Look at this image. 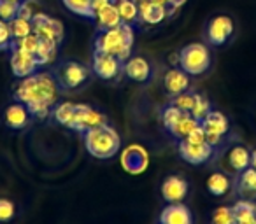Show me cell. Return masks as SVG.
Instances as JSON below:
<instances>
[{
    "label": "cell",
    "instance_id": "12",
    "mask_svg": "<svg viewBox=\"0 0 256 224\" xmlns=\"http://www.w3.org/2000/svg\"><path fill=\"white\" fill-rule=\"evenodd\" d=\"M92 70L95 72L100 79L110 81V79L118 77V74L123 70V63H121L116 56H112V54L95 51V53H93Z\"/></svg>",
    "mask_w": 256,
    "mask_h": 224
},
{
    "label": "cell",
    "instance_id": "2",
    "mask_svg": "<svg viewBox=\"0 0 256 224\" xmlns=\"http://www.w3.org/2000/svg\"><path fill=\"white\" fill-rule=\"evenodd\" d=\"M134 40H136V35H134L132 25L121 23L114 28L98 30L93 46H95V51L112 54L121 63H124L132 54Z\"/></svg>",
    "mask_w": 256,
    "mask_h": 224
},
{
    "label": "cell",
    "instance_id": "41",
    "mask_svg": "<svg viewBox=\"0 0 256 224\" xmlns=\"http://www.w3.org/2000/svg\"><path fill=\"white\" fill-rule=\"evenodd\" d=\"M112 0H93L92 2V9H93V18H95V12L100 11L102 7H106L107 4H110Z\"/></svg>",
    "mask_w": 256,
    "mask_h": 224
},
{
    "label": "cell",
    "instance_id": "5",
    "mask_svg": "<svg viewBox=\"0 0 256 224\" xmlns=\"http://www.w3.org/2000/svg\"><path fill=\"white\" fill-rule=\"evenodd\" d=\"M54 77H56L60 88L76 89L90 79V68L86 65L79 63V61L67 60L58 65L56 72H54Z\"/></svg>",
    "mask_w": 256,
    "mask_h": 224
},
{
    "label": "cell",
    "instance_id": "39",
    "mask_svg": "<svg viewBox=\"0 0 256 224\" xmlns=\"http://www.w3.org/2000/svg\"><path fill=\"white\" fill-rule=\"evenodd\" d=\"M14 203L8 198H0V223H8L14 217Z\"/></svg>",
    "mask_w": 256,
    "mask_h": 224
},
{
    "label": "cell",
    "instance_id": "4",
    "mask_svg": "<svg viewBox=\"0 0 256 224\" xmlns=\"http://www.w3.org/2000/svg\"><path fill=\"white\" fill-rule=\"evenodd\" d=\"M178 63L188 75H200L209 70L210 53L207 46L193 42L184 46L178 54Z\"/></svg>",
    "mask_w": 256,
    "mask_h": 224
},
{
    "label": "cell",
    "instance_id": "35",
    "mask_svg": "<svg viewBox=\"0 0 256 224\" xmlns=\"http://www.w3.org/2000/svg\"><path fill=\"white\" fill-rule=\"evenodd\" d=\"M20 4L18 2H11V0H0V19L4 21H11L18 16Z\"/></svg>",
    "mask_w": 256,
    "mask_h": 224
},
{
    "label": "cell",
    "instance_id": "25",
    "mask_svg": "<svg viewBox=\"0 0 256 224\" xmlns=\"http://www.w3.org/2000/svg\"><path fill=\"white\" fill-rule=\"evenodd\" d=\"M58 44L51 42V40H42L39 39V46L36 49V58L39 67H46V65H51L54 60H56L58 54Z\"/></svg>",
    "mask_w": 256,
    "mask_h": 224
},
{
    "label": "cell",
    "instance_id": "7",
    "mask_svg": "<svg viewBox=\"0 0 256 224\" xmlns=\"http://www.w3.org/2000/svg\"><path fill=\"white\" fill-rule=\"evenodd\" d=\"M107 123V118L100 112V110L93 109L92 105H86V103H76L74 107V116H72L70 121V130H76L79 133H84L88 130L95 128Z\"/></svg>",
    "mask_w": 256,
    "mask_h": 224
},
{
    "label": "cell",
    "instance_id": "43",
    "mask_svg": "<svg viewBox=\"0 0 256 224\" xmlns=\"http://www.w3.org/2000/svg\"><path fill=\"white\" fill-rule=\"evenodd\" d=\"M154 4H158V5H164V7H167L168 9V0H153ZM170 12V11H168Z\"/></svg>",
    "mask_w": 256,
    "mask_h": 224
},
{
    "label": "cell",
    "instance_id": "1",
    "mask_svg": "<svg viewBox=\"0 0 256 224\" xmlns=\"http://www.w3.org/2000/svg\"><path fill=\"white\" fill-rule=\"evenodd\" d=\"M60 86L51 72H34L28 77H23L14 88L16 102L28 107L30 116L37 119H46L56 105Z\"/></svg>",
    "mask_w": 256,
    "mask_h": 224
},
{
    "label": "cell",
    "instance_id": "44",
    "mask_svg": "<svg viewBox=\"0 0 256 224\" xmlns=\"http://www.w3.org/2000/svg\"><path fill=\"white\" fill-rule=\"evenodd\" d=\"M251 167H252V168H254V170H256V149H254V151H252V153H251Z\"/></svg>",
    "mask_w": 256,
    "mask_h": 224
},
{
    "label": "cell",
    "instance_id": "11",
    "mask_svg": "<svg viewBox=\"0 0 256 224\" xmlns=\"http://www.w3.org/2000/svg\"><path fill=\"white\" fill-rule=\"evenodd\" d=\"M178 149H179V154L184 161L192 165H202L206 161L210 160L214 153V147L207 142H190V140L182 139L179 140L178 144Z\"/></svg>",
    "mask_w": 256,
    "mask_h": 224
},
{
    "label": "cell",
    "instance_id": "37",
    "mask_svg": "<svg viewBox=\"0 0 256 224\" xmlns=\"http://www.w3.org/2000/svg\"><path fill=\"white\" fill-rule=\"evenodd\" d=\"M170 103H174L176 107H179V109L184 110V112H190L193 103H195V93L184 91V93H181V95H176V96H172Z\"/></svg>",
    "mask_w": 256,
    "mask_h": 224
},
{
    "label": "cell",
    "instance_id": "14",
    "mask_svg": "<svg viewBox=\"0 0 256 224\" xmlns=\"http://www.w3.org/2000/svg\"><path fill=\"white\" fill-rule=\"evenodd\" d=\"M137 7H139V23L144 25H160L167 16H170L167 7L154 4L153 0H137Z\"/></svg>",
    "mask_w": 256,
    "mask_h": 224
},
{
    "label": "cell",
    "instance_id": "29",
    "mask_svg": "<svg viewBox=\"0 0 256 224\" xmlns=\"http://www.w3.org/2000/svg\"><path fill=\"white\" fill-rule=\"evenodd\" d=\"M200 125V121L198 119H195L192 114H186L184 118L181 119V121L176 125V128L170 132V135L174 137V139H178V140H182V139H186V137L190 135V133L193 132V130L196 128V126Z\"/></svg>",
    "mask_w": 256,
    "mask_h": 224
},
{
    "label": "cell",
    "instance_id": "42",
    "mask_svg": "<svg viewBox=\"0 0 256 224\" xmlns=\"http://www.w3.org/2000/svg\"><path fill=\"white\" fill-rule=\"evenodd\" d=\"M184 4H186V0H168V11H170V14L178 11L179 7H182Z\"/></svg>",
    "mask_w": 256,
    "mask_h": 224
},
{
    "label": "cell",
    "instance_id": "18",
    "mask_svg": "<svg viewBox=\"0 0 256 224\" xmlns=\"http://www.w3.org/2000/svg\"><path fill=\"white\" fill-rule=\"evenodd\" d=\"M160 224H193V216L182 203H168L160 214Z\"/></svg>",
    "mask_w": 256,
    "mask_h": 224
},
{
    "label": "cell",
    "instance_id": "27",
    "mask_svg": "<svg viewBox=\"0 0 256 224\" xmlns=\"http://www.w3.org/2000/svg\"><path fill=\"white\" fill-rule=\"evenodd\" d=\"M228 189H230V179L224 174H221V172H216V174H212L207 179V191L210 195L223 196L228 193Z\"/></svg>",
    "mask_w": 256,
    "mask_h": 224
},
{
    "label": "cell",
    "instance_id": "31",
    "mask_svg": "<svg viewBox=\"0 0 256 224\" xmlns=\"http://www.w3.org/2000/svg\"><path fill=\"white\" fill-rule=\"evenodd\" d=\"M9 28H11V35L12 40L14 39H22V37H26L32 33V21L23 16H16L14 19L9 21Z\"/></svg>",
    "mask_w": 256,
    "mask_h": 224
},
{
    "label": "cell",
    "instance_id": "46",
    "mask_svg": "<svg viewBox=\"0 0 256 224\" xmlns=\"http://www.w3.org/2000/svg\"><path fill=\"white\" fill-rule=\"evenodd\" d=\"M254 224H256V217H254Z\"/></svg>",
    "mask_w": 256,
    "mask_h": 224
},
{
    "label": "cell",
    "instance_id": "13",
    "mask_svg": "<svg viewBox=\"0 0 256 224\" xmlns=\"http://www.w3.org/2000/svg\"><path fill=\"white\" fill-rule=\"evenodd\" d=\"M9 63H11L12 75L18 79L28 77V75H32L34 72L39 68L36 54L26 53V51H20V49H11Z\"/></svg>",
    "mask_w": 256,
    "mask_h": 224
},
{
    "label": "cell",
    "instance_id": "9",
    "mask_svg": "<svg viewBox=\"0 0 256 224\" xmlns=\"http://www.w3.org/2000/svg\"><path fill=\"white\" fill-rule=\"evenodd\" d=\"M200 126H202L204 132H206L207 144H210L212 147L220 146L223 135H226L228 128H230V126H228L226 116H224L223 112H220V110H210L209 114L200 121Z\"/></svg>",
    "mask_w": 256,
    "mask_h": 224
},
{
    "label": "cell",
    "instance_id": "15",
    "mask_svg": "<svg viewBox=\"0 0 256 224\" xmlns=\"http://www.w3.org/2000/svg\"><path fill=\"white\" fill-rule=\"evenodd\" d=\"M188 195V182L181 175H170L162 184V196L167 203H181Z\"/></svg>",
    "mask_w": 256,
    "mask_h": 224
},
{
    "label": "cell",
    "instance_id": "6",
    "mask_svg": "<svg viewBox=\"0 0 256 224\" xmlns=\"http://www.w3.org/2000/svg\"><path fill=\"white\" fill-rule=\"evenodd\" d=\"M120 163H121V168H123L126 174L140 175L150 167V154H148L146 147H142L140 144H130V146L121 153Z\"/></svg>",
    "mask_w": 256,
    "mask_h": 224
},
{
    "label": "cell",
    "instance_id": "21",
    "mask_svg": "<svg viewBox=\"0 0 256 224\" xmlns=\"http://www.w3.org/2000/svg\"><path fill=\"white\" fill-rule=\"evenodd\" d=\"M93 21L96 23L98 30H109V28H114V26H118V25L123 23L120 18V12H118V9L114 7L112 2L107 4L106 7H102L100 11H96Z\"/></svg>",
    "mask_w": 256,
    "mask_h": 224
},
{
    "label": "cell",
    "instance_id": "22",
    "mask_svg": "<svg viewBox=\"0 0 256 224\" xmlns=\"http://www.w3.org/2000/svg\"><path fill=\"white\" fill-rule=\"evenodd\" d=\"M234 217H235V224H254V217H256V203L252 200H238L234 207Z\"/></svg>",
    "mask_w": 256,
    "mask_h": 224
},
{
    "label": "cell",
    "instance_id": "8",
    "mask_svg": "<svg viewBox=\"0 0 256 224\" xmlns=\"http://www.w3.org/2000/svg\"><path fill=\"white\" fill-rule=\"evenodd\" d=\"M32 32L36 33L39 39L51 40V42L60 46L64 40V25L60 19L51 18L46 12H39L36 18L32 19Z\"/></svg>",
    "mask_w": 256,
    "mask_h": 224
},
{
    "label": "cell",
    "instance_id": "38",
    "mask_svg": "<svg viewBox=\"0 0 256 224\" xmlns=\"http://www.w3.org/2000/svg\"><path fill=\"white\" fill-rule=\"evenodd\" d=\"M12 44V35L11 28H9V23L0 19V51H8Z\"/></svg>",
    "mask_w": 256,
    "mask_h": 224
},
{
    "label": "cell",
    "instance_id": "26",
    "mask_svg": "<svg viewBox=\"0 0 256 224\" xmlns=\"http://www.w3.org/2000/svg\"><path fill=\"white\" fill-rule=\"evenodd\" d=\"M186 114H188V112H184V110H181L179 107H176L174 103H168V105H165L164 109H162V125L170 133L172 130L176 128V125H178Z\"/></svg>",
    "mask_w": 256,
    "mask_h": 224
},
{
    "label": "cell",
    "instance_id": "23",
    "mask_svg": "<svg viewBox=\"0 0 256 224\" xmlns=\"http://www.w3.org/2000/svg\"><path fill=\"white\" fill-rule=\"evenodd\" d=\"M228 165L232 172L240 174L242 170L251 167V153L244 146H234L228 151Z\"/></svg>",
    "mask_w": 256,
    "mask_h": 224
},
{
    "label": "cell",
    "instance_id": "19",
    "mask_svg": "<svg viewBox=\"0 0 256 224\" xmlns=\"http://www.w3.org/2000/svg\"><path fill=\"white\" fill-rule=\"evenodd\" d=\"M164 86H165V91L170 96L181 95V93L188 91L190 77L181 67L170 68V70H167V74H165V77H164Z\"/></svg>",
    "mask_w": 256,
    "mask_h": 224
},
{
    "label": "cell",
    "instance_id": "30",
    "mask_svg": "<svg viewBox=\"0 0 256 224\" xmlns=\"http://www.w3.org/2000/svg\"><path fill=\"white\" fill-rule=\"evenodd\" d=\"M62 2L74 14L81 16V18L93 19V9H92L93 0H62Z\"/></svg>",
    "mask_w": 256,
    "mask_h": 224
},
{
    "label": "cell",
    "instance_id": "3",
    "mask_svg": "<svg viewBox=\"0 0 256 224\" xmlns=\"http://www.w3.org/2000/svg\"><path fill=\"white\" fill-rule=\"evenodd\" d=\"M84 147L93 158L109 160L120 153L121 140L118 132L107 123L84 132Z\"/></svg>",
    "mask_w": 256,
    "mask_h": 224
},
{
    "label": "cell",
    "instance_id": "34",
    "mask_svg": "<svg viewBox=\"0 0 256 224\" xmlns=\"http://www.w3.org/2000/svg\"><path fill=\"white\" fill-rule=\"evenodd\" d=\"M39 12H44L39 0H23L22 4H20L18 16H23V18H26V19L32 21Z\"/></svg>",
    "mask_w": 256,
    "mask_h": 224
},
{
    "label": "cell",
    "instance_id": "32",
    "mask_svg": "<svg viewBox=\"0 0 256 224\" xmlns=\"http://www.w3.org/2000/svg\"><path fill=\"white\" fill-rule=\"evenodd\" d=\"M210 110H212V107H210L209 100H207L204 95H198V93H195V103H193L192 110H190V114H192L195 119H198V121H202V119L206 118L207 114H209Z\"/></svg>",
    "mask_w": 256,
    "mask_h": 224
},
{
    "label": "cell",
    "instance_id": "33",
    "mask_svg": "<svg viewBox=\"0 0 256 224\" xmlns=\"http://www.w3.org/2000/svg\"><path fill=\"white\" fill-rule=\"evenodd\" d=\"M37 46H39V37L32 32L30 35L12 40V44H11V47H9V49H20V51H26V53L36 54Z\"/></svg>",
    "mask_w": 256,
    "mask_h": 224
},
{
    "label": "cell",
    "instance_id": "24",
    "mask_svg": "<svg viewBox=\"0 0 256 224\" xmlns=\"http://www.w3.org/2000/svg\"><path fill=\"white\" fill-rule=\"evenodd\" d=\"M114 7L120 12V18L126 25H136L139 23V7H137V0H112Z\"/></svg>",
    "mask_w": 256,
    "mask_h": 224
},
{
    "label": "cell",
    "instance_id": "28",
    "mask_svg": "<svg viewBox=\"0 0 256 224\" xmlns=\"http://www.w3.org/2000/svg\"><path fill=\"white\" fill-rule=\"evenodd\" d=\"M74 107L76 103L72 102H60L53 107V118L56 123H60L62 126H70V121H72V116H74Z\"/></svg>",
    "mask_w": 256,
    "mask_h": 224
},
{
    "label": "cell",
    "instance_id": "36",
    "mask_svg": "<svg viewBox=\"0 0 256 224\" xmlns=\"http://www.w3.org/2000/svg\"><path fill=\"white\" fill-rule=\"evenodd\" d=\"M212 224H235L232 207H220L212 214Z\"/></svg>",
    "mask_w": 256,
    "mask_h": 224
},
{
    "label": "cell",
    "instance_id": "10",
    "mask_svg": "<svg viewBox=\"0 0 256 224\" xmlns=\"http://www.w3.org/2000/svg\"><path fill=\"white\" fill-rule=\"evenodd\" d=\"M234 30L235 25L230 16L218 14L214 18H210L209 23H207V40L212 46H223L234 35Z\"/></svg>",
    "mask_w": 256,
    "mask_h": 224
},
{
    "label": "cell",
    "instance_id": "20",
    "mask_svg": "<svg viewBox=\"0 0 256 224\" xmlns=\"http://www.w3.org/2000/svg\"><path fill=\"white\" fill-rule=\"evenodd\" d=\"M237 191L244 200L256 198V170L252 167L240 172L237 181Z\"/></svg>",
    "mask_w": 256,
    "mask_h": 224
},
{
    "label": "cell",
    "instance_id": "40",
    "mask_svg": "<svg viewBox=\"0 0 256 224\" xmlns=\"http://www.w3.org/2000/svg\"><path fill=\"white\" fill-rule=\"evenodd\" d=\"M186 140H190V142H196V144H198V142H207V140H206V132H204V128L198 125L188 137H186Z\"/></svg>",
    "mask_w": 256,
    "mask_h": 224
},
{
    "label": "cell",
    "instance_id": "45",
    "mask_svg": "<svg viewBox=\"0 0 256 224\" xmlns=\"http://www.w3.org/2000/svg\"><path fill=\"white\" fill-rule=\"evenodd\" d=\"M11 2H18V4H22L23 0H11Z\"/></svg>",
    "mask_w": 256,
    "mask_h": 224
},
{
    "label": "cell",
    "instance_id": "16",
    "mask_svg": "<svg viewBox=\"0 0 256 224\" xmlns=\"http://www.w3.org/2000/svg\"><path fill=\"white\" fill-rule=\"evenodd\" d=\"M123 72L128 79L136 82H148L151 79V65L142 56L128 58L123 63Z\"/></svg>",
    "mask_w": 256,
    "mask_h": 224
},
{
    "label": "cell",
    "instance_id": "17",
    "mask_svg": "<svg viewBox=\"0 0 256 224\" xmlns=\"http://www.w3.org/2000/svg\"><path fill=\"white\" fill-rule=\"evenodd\" d=\"M4 119H6V125L12 130H23L25 126H28L30 119V110L25 103L22 102H14L6 109L4 112Z\"/></svg>",
    "mask_w": 256,
    "mask_h": 224
}]
</instances>
